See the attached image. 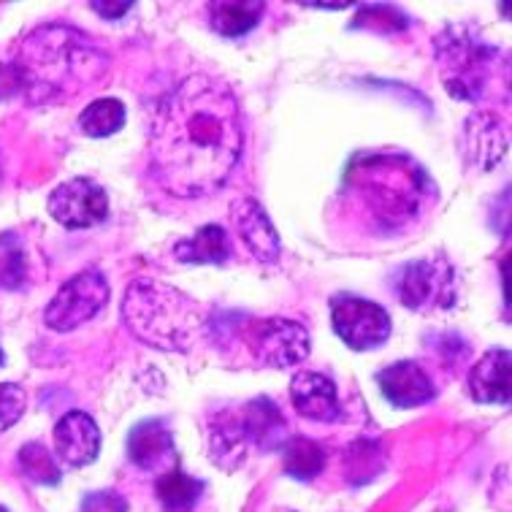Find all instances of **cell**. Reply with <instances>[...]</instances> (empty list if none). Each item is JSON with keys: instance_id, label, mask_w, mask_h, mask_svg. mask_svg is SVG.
Here are the masks:
<instances>
[{"instance_id": "obj_12", "label": "cell", "mask_w": 512, "mask_h": 512, "mask_svg": "<svg viewBox=\"0 0 512 512\" xmlns=\"http://www.w3.org/2000/svg\"><path fill=\"white\" fill-rule=\"evenodd\" d=\"M231 220L236 225V231L242 236V242L247 244V250L258 258L261 263L280 261V233L274 231L269 215L263 212V206L255 198H239L231 206Z\"/></svg>"}, {"instance_id": "obj_9", "label": "cell", "mask_w": 512, "mask_h": 512, "mask_svg": "<svg viewBox=\"0 0 512 512\" xmlns=\"http://www.w3.org/2000/svg\"><path fill=\"white\" fill-rule=\"evenodd\" d=\"M247 347L255 361L271 369H288L309 355L307 328L288 317H266L252 323L247 331Z\"/></svg>"}, {"instance_id": "obj_3", "label": "cell", "mask_w": 512, "mask_h": 512, "mask_svg": "<svg viewBox=\"0 0 512 512\" xmlns=\"http://www.w3.org/2000/svg\"><path fill=\"white\" fill-rule=\"evenodd\" d=\"M345 190L382 231L401 228L420 215L431 182L415 160L404 155H358L350 163Z\"/></svg>"}, {"instance_id": "obj_20", "label": "cell", "mask_w": 512, "mask_h": 512, "mask_svg": "<svg viewBox=\"0 0 512 512\" xmlns=\"http://www.w3.org/2000/svg\"><path fill=\"white\" fill-rule=\"evenodd\" d=\"M209 11H212L215 33L225 38H242L258 28L266 6L261 0H223V3H212Z\"/></svg>"}, {"instance_id": "obj_8", "label": "cell", "mask_w": 512, "mask_h": 512, "mask_svg": "<svg viewBox=\"0 0 512 512\" xmlns=\"http://www.w3.org/2000/svg\"><path fill=\"white\" fill-rule=\"evenodd\" d=\"M109 301V282L101 271H79L49 301L44 320L55 331H74L93 320Z\"/></svg>"}, {"instance_id": "obj_33", "label": "cell", "mask_w": 512, "mask_h": 512, "mask_svg": "<svg viewBox=\"0 0 512 512\" xmlns=\"http://www.w3.org/2000/svg\"><path fill=\"white\" fill-rule=\"evenodd\" d=\"M0 512H9V510H6V507H0Z\"/></svg>"}, {"instance_id": "obj_24", "label": "cell", "mask_w": 512, "mask_h": 512, "mask_svg": "<svg viewBox=\"0 0 512 512\" xmlns=\"http://www.w3.org/2000/svg\"><path fill=\"white\" fill-rule=\"evenodd\" d=\"M125 125V103L117 98H98L79 117V128L90 139H106Z\"/></svg>"}, {"instance_id": "obj_16", "label": "cell", "mask_w": 512, "mask_h": 512, "mask_svg": "<svg viewBox=\"0 0 512 512\" xmlns=\"http://www.w3.org/2000/svg\"><path fill=\"white\" fill-rule=\"evenodd\" d=\"M507 152V133L502 120L491 112L472 114L464 125V155L472 166L494 168Z\"/></svg>"}, {"instance_id": "obj_27", "label": "cell", "mask_w": 512, "mask_h": 512, "mask_svg": "<svg viewBox=\"0 0 512 512\" xmlns=\"http://www.w3.org/2000/svg\"><path fill=\"white\" fill-rule=\"evenodd\" d=\"M28 396L17 382H0V431L11 429L25 415Z\"/></svg>"}, {"instance_id": "obj_14", "label": "cell", "mask_w": 512, "mask_h": 512, "mask_svg": "<svg viewBox=\"0 0 512 512\" xmlns=\"http://www.w3.org/2000/svg\"><path fill=\"white\" fill-rule=\"evenodd\" d=\"M290 401L301 418L317 423L339 420V396L336 385L320 372H298L290 380Z\"/></svg>"}, {"instance_id": "obj_13", "label": "cell", "mask_w": 512, "mask_h": 512, "mask_svg": "<svg viewBox=\"0 0 512 512\" xmlns=\"http://www.w3.org/2000/svg\"><path fill=\"white\" fill-rule=\"evenodd\" d=\"M377 385H380L382 396L401 410L420 407L437 396L431 377L415 361H399V364L385 366L377 374Z\"/></svg>"}, {"instance_id": "obj_11", "label": "cell", "mask_w": 512, "mask_h": 512, "mask_svg": "<svg viewBox=\"0 0 512 512\" xmlns=\"http://www.w3.org/2000/svg\"><path fill=\"white\" fill-rule=\"evenodd\" d=\"M55 450L71 469L93 464L101 453V431L87 412H68L55 426Z\"/></svg>"}, {"instance_id": "obj_23", "label": "cell", "mask_w": 512, "mask_h": 512, "mask_svg": "<svg viewBox=\"0 0 512 512\" xmlns=\"http://www.w3.org/2000/svg\"><path fill=\"white\" fill-rule=\"evenodd\" d=\"M201 491H204V483L196 480V477L185 475V472H179L177 466L168 469L166 475H160L158 480V499L168 512L193 510L198 499H201Z\"/></svg>"}, {"instance_id": "obj_18", "label": "cell", "mask_w": 512, "mask_h": 512, "mask_svg": "<svg viewBox=\"0 0 512 512\" xmlns=\"http://www.w3.org/2000/svg\"><path fill=\"white\" fill-rule=\"evenodd\" d=\"M242 426L247 439L261 450H277L285 445V437H288V420L280 407L266 396H258L244 407Z\"/></svg>"}, {"instance_id": "obj_32", "label": "cell", "mask_w": 512, "mask_h": 512, "mask_svg": "<svg viewBox=\"0 0 512 512\" xmlns=\"http://www.w3.org/2000/svg\"><path fill=\"white\" fill-rule=\"evenodd\" d=\"M3 361H6V355H3V350H0V366H3Z\"/></svg>"}, {"instance_id": "obj_19", "label": "cell", "mask_w": 512, "mask_h": 512, "mask_svg": "<svg viewBox=\"0 0 512 512\" xmlns=\"http://www.w3.org/2000/svg\"><path fill=\"white\" fill-rule=\"evenodd\" d=\"M247 434H244L242 418H236L231 412H223L217 423L209 429V456L217 466H223L225 472H233L244 464L247 456Z\"/></svg>"}, {"instance_id": "obj_31", "label": "cell", "mask_w": 512, "mask_h": 512, "mask_svg": "<svg viewBox=\"0 0 512 512\" xmlns=\"http://www.w3.org/2000/svg\"><path fill=\"white\" fill-rule=\"evenodd\" d=\"M90 9L98 11L103 19H120L125 11L133 9V3H90Z\"/></svg>"}, {"instance_id": "obj_4", "label": "cell", "mask_w": 512, "mask_h": 512, "mask_svg": "<svg viewBox=\"0 0 512 512\" xmlns=\"http://www.w3.org/2000/svg\"><path fill=\"white\" fill-rule=\"evenodd\" d=\"M122 317L141 342L158 350H179L185 353L201 334L204 317L193 298L185 293L141 280L128 288L122 301Z\"/></svg>"}, {"instance_id": "obj_17", "label": "cell", "mask_w": 512, "mask_h": 512, "mask_svg": "<svg viewBox=\"0 0 512 512\" xmlns=\"http://www.w3.org/2000/svg\"><path fill=\"white\" fill-rule=\"evenodd\" d=\"M510 350L494 347L472 366L469 393L480 404H510Z\"/></svg>"}, {"instance_id": "obj_25", "label": "cell", "mask_w": 512, "mask_h": 512, "mask_svg": "<svg viewBox=\"0 0 512 512\" xmlns=\"http://www.w3.org/2000/svg\"><path fill=\"white\" fill-rule=\"evenodd\" d=\"M28 258L17 233H0V290H17L25 282Z\"/></svg>"}, {"instance_id": "obj_2", "label": "cell", "mask_w": 512, "mask_h": 512, "mask_svg": "<svg viewBox=\"0 0 512 512\" xmlns=\"http://www.w3.org/2000/svg\"><path fill=\"white\" fill-rule=\"evenodd\" d=\"M11 63L22 76V95L30 103H47L98 82L109 68V57L79 30L49 25L36 30Z\"/></svg>"}, {"instance_id": "obj_10", "label": "cell", "mask_w": 512, "mask_h": 512, "mask_svg": "<svg viewBox=\"0 0 512 512\" xmlns=\"http://www.w3.org/2000/svg\"><path fill=\"white\" fill-rule=\"evenodd\" d=\"M49 215L66 228H93L109 215V196L93 179H68L52 190Z\"/></svg>"}, {"instance_id": "obj_7", "label": "cell", "mask_w": 512, "mask_h": 512, "mask_svg": "<svg viewBox=\"0 0 512 512\" xmlns=\"http://www.w3.org/2000/svg\"><path fill=\"white\" fill-rule=\"evenodd\" d=\"M331 323L336 336L358 353L385 345L393 328L391 317L380 304L347 293L331 298Z\"/></svg>"}, {"instance_id": "obj_1", "label": "cell", "mask_w": 512, "mask_h": 512, "mask_svg": "<svg viewBox=\"0 0 512 512\" xmlns=\"http://www.w3.org/2000/svg\"><path fill=\"white\" fill-rule=\"evenodd\" d=\"M244 122L236 95L212 76H187L158 103L149 125V166L177 198H206L242 158Z\"/></svg>"}, {"instance_id": "obj_30", "label": "cell", "mask_w": 512, "mask_h": 512, "mask_svg": "<svg viewBox=\"0 0 512 512\" xmlns=\"http://www.w3.org/2000/svg\"><path fill=\"white\" fill-rule=\"evenodd\" d=\"M14 95H22V76H19L17 66L6 60V63H0V101H9Z\"/></svg>"}, {"instance_id": "obj_22", "label": "cell", "mask_w": 512, "mask_h": 512, "mask_svg": "<svg viewBox=\"0 0 512 512\" xmlns=\"http://www.w3.org/2000/svg\"><path fill=\"white\" fill-rule=\"evenodd\" d=\"M282 458H285V472L304 483L320 475L326 466V450L307 437H290L282 445Z\"/></svg>"}, {"instance_id": "obj_28", "label": "cell", "mask_w": 512, "mask_h": 512, "mask_svg": "<svg viewBox=\"0 0 512 512\" xmlns=\"http://www.w3.org/2000/svg\"><path fill=\"white\" fill-rule=\"evenodd\" d=\"M380 22H385V30H404L410 25V19L404 17L401 11L388 9V6H372V9H361V14L355 17L353 28H377Z\"/></svg>"}, {"instance_id": "obj_29", "label": "cell", "mask_w": 512, "mask_h": 512, "mask_svg": "<svg viewBox=\"0 0 512 512\" xmlns=\"http://www.w3.org/2000/svg\"><path fill=\"white\" fill-rule=\"evenodd\" d=\"M79 512H128V502L114 491H93L84 496Z\"/></svg>"}, {"instance_id": "obj_15", "label": "cell", "mask_w": 512, "mask_h": 512, "mask_svg": "<svg viewBox=\"0 0 512 512\" xmlns=\"http://www.w3.org/2000/svg\"><path fill=\"white\" fill-rule=\"evenodd\" d=\"M128 456L144 472L155 469H174L177 450H174V437L166 429L163 420H141L128 434Z\"/></svg>"}, {"instance_id": "obj_6", "label": "cell", "mask_w": 512, "mask_h": 512, "mask_svg": "<svg viewBox=\"0 0 512 512\" xmlns=\"http://www.w3.org/2000/svg\"><path fill=\"white\" fill-rule=\"evenodd\" d=\"M401 304L412 312H437L456 304V271L445 258H423L407 263L396 280Z\"/></svg>"}, {"instance_id": "obj_5", "label": "cell", "mask_w": 512, "mask_h": 512, "mask_svg": "<svg viewBox=\"0 0 512 512\" xmlns=\"http://www.w3.org/2000/svg\"><path fill=\"white\" fill-rule=\"evenodd\" d=\"M434 47H437V63L447 93L461 101H480L494 76L499 49L485 44L466 25H450L434 41Z\"/></svg>"}, {"instance_id": "obj_21", "label": "cell", "mask_w": 512, "mask_h": 512, "mask_svg": "<svg viewBox=\"0 0 512 512\" xmlns=\"http://www.w3.org/2000/svg\"><path fill=\"white\" fill-rule=\"evenodd\" d=\"M174 255L182 263H225L231 255V239L220 225H204L190 239H182Z\"/></svg>"}, {"instance_id": "obj_26", "label": "cell", "mask_w": 512, "mask_h": 512, "mask_svg": "<svg viewBox=\"0 0 512 512\" xmlns=\"http://www.w3.org/2000/svg\"><path fill=\"white\" fill-rule=\"evenodd\" d=\"M19 466L22 472L38 485H57L60 483V469H57L55 456L49 453L47 447L30 442L19 450Z\"/></svg>"}]
</instances>
